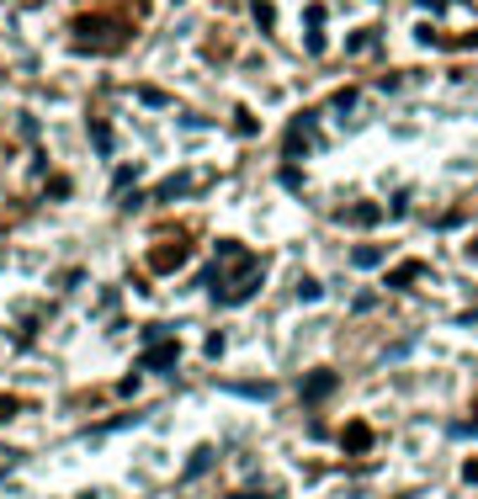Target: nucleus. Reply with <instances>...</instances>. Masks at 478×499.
<instances>
[{
    "label": "nucleus",
    "instance_id": "obj_4",
    "mask_svg": "<svg viewBox=\"0 0 478 499\" xmlns=\"http://www.w3.org/2000/svg\"><path fill=\"white\" fill-rule=\"evenodd\" d=\"M330 388H335V372H314V377L303 382V398H309V404H319Z\"/></svg>",
    "mask_w": 478,
    "mask_h": 499
},
{
    "label": "nucleus",
    "instance_id": "obj_1",
    "mask_svg": "<svg viewBox=\"0 0 478 499\" xmlns=\"http://www.w3.org/2000/svg\"><path fill=\"white\" fill-rule=\"evenodd\" d=\"M176 356H181V345H176V340H155V345H149V351H143V356H138V367L170 372V367H176Z\"/></svg>",
    "mask_w": 478,
    "mask_h": 499
},
{
    "label": "nucleus",
    "instance_id": "obj_12",
    "mask_svg": "<svg viewBox=\"0 0 478 499\" xmlns=\"http://www.w3.org/2000/svg\"><path fill=\"white\" fill-rule=\"evenodd\" d=\"M228 499H271V494H255V488H245V494H228Z\"/></svg>",
    "mask_w": 478,
    "mask_h": 499
},
{
    "label": "nucleus",
    "instance_id": "obj_2",
    "mask_svg": "<svg viewBox=\"0 0 478 499\" xmlns=\"http://www.w3.org/2000/svg\"><path fill=\"white\" fill-rule=\"evenodd\" d=\"M340 446H346V452H367V446H372V425H367V420L346 425V430H340Z\"/></svg>",
    "mask_w": 478,
    "mask_h": 499
},
{
    "label": "nucleus",
    "instance_id": "obj_6",
    "mask_svg": "<svg viewBox=\"0 0 478 499\" xmlns=\"http://www.w3.org/2000/svg\"><path fill=\"white\" fill-rule=\"evenodd\" d=\"M382 261V249L377 245H361V249H351V266H377Z\"/></svg>",
    "mask_w": 478,
    "mask_h": 499
},
{
    "label": "nucleus",
    "instance_id": "obj_3",
    "mask_svg": "<svg viewBox=\"0 0 478 499\" xmlns=\"http://www.w3.org/2000/svg\"><path fill=\"white\" fill-rule=\"evenodd\" d=\"M181 261H186V239H181V245H160L155 255H149L155 271H170V266H181Z\"/></svg>",
    "mask_w": 478,
    "mask_h": 499
},
{
    "label": "nucleus",
    "instance_id": "obj_7",
    "mask_svg": "<svg viewBox=\"0 0 478 499\" xmlns=\"http://www.w3.org/2000/svg\"><path fill=\"white\" fill-rule=\"evenodd\" d=\"M207 462H213V452H207V446H202V452H197V457H191V462H186V478L207 473Z\"/></svg>",
    "mask_w": 478,
    "mask_h": 499
},
{
    "label": "nucleus",
    "instance_id": "obj_10",
    "mask_svg": "<svg viewBox=\"0 0 478 499\" xmlns=\"http://www.w3.org/2000/svg\"><path fill=\"white\" fill-rule=\"evenodd\" d=\"M16 409H22V398H6V393H0V420H11Z\"/></svg>",
    "mask_w": 478,
    "mask_h": 499
},
{
    "label": "nucleus",
    "instance_id": "obj_5",
    "mask_svg": "<svg viewBox=\"0 0 478 499\" xmlns=\"http://www.w3.org/2000/svg\"><path fill=\"white\" fill-rule=\"evenodd\" d=\"M415 276H420V261H404L399 271H388V287H409Z\"/></svg>",
    "mask_w": 478,
    "mask_h": 499
},
{
    "label": "nucleus",
    "instance_id": "obj_11",
    "mask_svg": "<svg viewBox=\"0 0 478 499\" xmlns=\"http://www.w3.org/2000/svg\"><path fill=\"white\" fill-rule=\"evenodd\" d=\"M463 478H467V484H478V457H473V462L463 467Z\"/></svg>",
    "mask_w": 478,
    "mask_h": 499
},
{
    "label": "nucleus",
    "instance_id": "obj_8",
    "mask_svg": "<svg viewBox=\"0 0 478 499\" xmlns=\"http://www.w3.org/2000/svg\"><path fill=\"white\" fill-rule=\"evenodd\" d=\"M372 218H377V207H367V202L351 207V223H372Z\"/></svg>",
    "mask_w": 478,
    "mask_h": 499
},
{
    "label": "nucleus",
    "instance_id": "obj_9",
    "mask_svg": "<svg viewBox=\"0 0 478 499\" xmlns=\"http://www.w3.org/2000/svg\"><path fill=\"white\" fill-rule=\"evenodd\" d=\"M298 297H303V303H314V297H324V287H319V282H303Z\"/></svg>",
    "mask_w": 478,
    "mask_h": 499
}]
</instances>
